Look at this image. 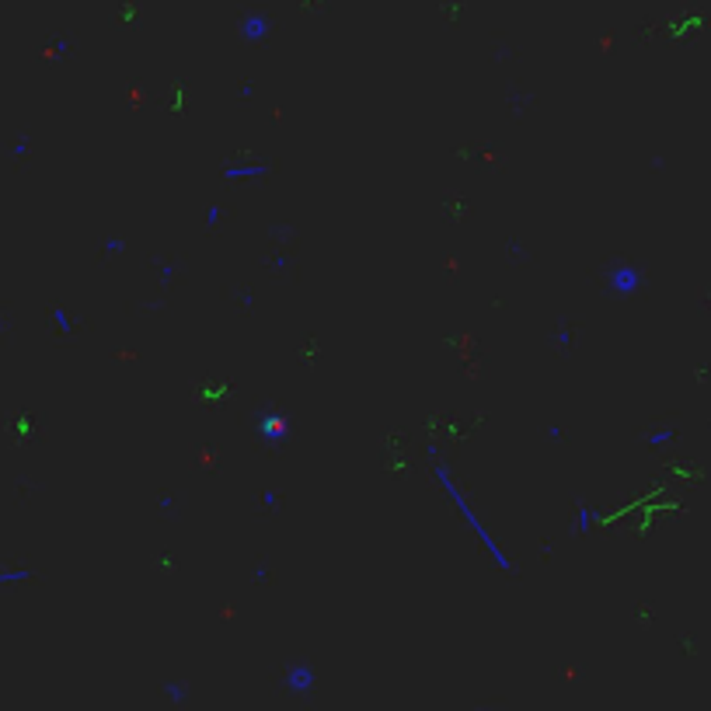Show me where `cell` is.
<instances>
[{
  "instance_id": "cell-4",
  "label": "cell",
  "mask_w": 711,
  "mask_h": 711,
  "mask_svg": "<svg viewBox=\"0 0 711 711\" xmlns=\"http://www.w3.org/2000/svg\"><path fill=\"white\" fill-rule=\"evenodd\" d=\"M269 32H272V21H269L265 14H248V18L241 21V35L248 42H262Z\"/></svg>"
},
{
  "instance_id": "cell-1",
  "label": "cell",
  "mask_w": 711,
  "mask_h": 711,
  "mask_svg": "<svg viewBox=\"0 0 711 711\" xmlns=\"http://www.w3.org/2000/svg\"><path fill=\"white\" fill-rule=\"evenodd\" d=\"M429 457H432V478H436V485H440V488L447 492V499H450V505L457 509V516L464 520V523H467V527H471V530H474V534H478V541L485 544L488 558H492V561L499 565L502 572H513V561H509V554L502 551V544L496 541V534H492V530L485 527V520L478 516V509L471 505V499H467V496L460 492V485L454 481V478H450L447 464H443V460H436V450H432V447H429Z\"/></svg>"
},
{
  "instance_id": "cell-3",
  "label": "cell",
  "mask_w": 711,
  "mask_h": 711,
  "mask_svg": "<svg viewBox=\"0 0 711 711\" xmlns=\"http://www.w3.org/2000/svg\"><path fill=\"white\" fill-rule=\"evenodd\" d=\"M283 687L290 690L293 698H310L318 687V669L310 663H290L283 673Z\"/></svg>"
},
{
  "instance_id": "cell-6",
  "label": "cell",
  "mask_w": 711,
  "mask_h": 711,
  "mask_svg": "<svg viewBox=\"0 0 711 711\" xmlns=\"http://www.w3.org/2000/svg\"><path fill=\"white\" fill-rule=\"evenodd\" d=\"M262 174H269V164H230L227 167V178L230 181H237V178H262Z\"/></svg>"
},
{
  "instance_id": "cell-5",
  "label": "cell",
  "mask_w": 711,
  "mask_h": 711,
  "mask_svg": "<svg viewBox=\"0 0 711 711\" xmlns=\"http://www.w3.org/2000/svg\"><path fill=\"white\" fill-rule=\"evenodd\" d=\"M161 694H164L171 705H189V698H192V690H189V683L185 680H164V687H161Z\"/></svg>"
},
{
  "instance_id": "cell-2",
  "label": "cell",
  "mask_w": 711,
  "mask_h": 711,
  "mask_svg": "<svg viewBox=\"0 0 711 711\" xmlns=\"http://www.w3.org/2000/svg\"><path fill=\"white\" fill-rule=\"evenodd\" d=\"M607 290L614 293L617 300H627L642 290V269L631 265V262H617L607 269Z\"/></svg>"
}]
</instances>
